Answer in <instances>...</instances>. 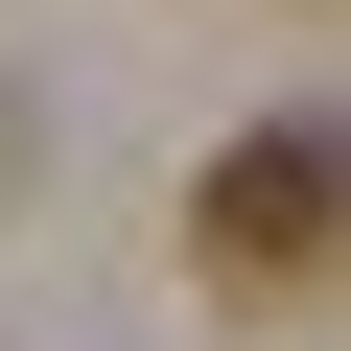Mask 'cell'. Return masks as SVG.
I'll return each mask as SVG.
<instances>
[{"label": "cell", "mask_w": 351, "mask_h": 351, "mask_svg": "<svg viewBox=\"0 0 351 351\" xmlns=\"http://www.w3.org/2000/svg\"><path fill=\"white\" fill-rule=\"evenodd\" d=\"M188 258H211V304H328V117H258V141H211Z\"/></svg>", "instance_id": "1"}]
</instances>
